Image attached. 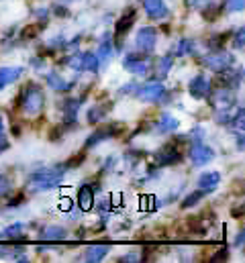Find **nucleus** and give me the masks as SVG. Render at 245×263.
<instances>
[{"label":"nucleus","mask_w":245,"mask_h":263,"mask_svg":"<svg viewBox=\"0 0 245 263\" xmlns=\"http://www.w3.org/2000/svg\"><path fill=\"white\" fill-rule=\"evenodd\" d=\"M180 151H178V147L174 145V143H168L164 149H160L157 153H155V161L160 163V165H174V163H178L180 161Z\"/></svg>","instance_id":"11"},{"label":"nucleus","mask_w":245,"mask_h":263,"mask_svg":"<svg viewBox=\"0 0 245 263\" xmlns=\"http://www.w3.org/2000/svg\"><path fill=\"white\" fill-rule=\"evenodd\" d=\"M188 92H190L192 98L202 100V98H206V96L211 94V82H208L204 76H196V78L190 80V84H188Z\"/></svg>","instance_id":"10"},{"label":"nucleus","mask_w":245,"mask_h":263,"mask_svg":"<svg viewBox=\"0 0 245 263\" xmlns=\"http://www.w3.org/2000/svg\"><path fill=\"white\" fill-rule=\"evenodd\" d=\"M188 157H190L192 165H206L208 161H213L215 151H213L208 145L192 143V147H190V151H188Z\"/></svg>","instance_id":"7"},{"label":"nucleus","mask_w":245,"mask_h":263,"mask_svg":"<svg viewBox=\"0 0 245 263\" xmlns=\"http://www.w3.org/2000/svg\"><path fill=\"white\" fill-rule=\"evenodd\" d=\"M67 66L72 67V69H76V71H98L100 60H98V55L86 51V53H76V55H72V58L67 60Z\"/></svg>","instance_id":"4"},{"label":"nucleus","mask_w":245,"mask_h":263,"mask_svg":"<svg viewBox=\"0 0 245 263\" xmlns=\"http://www.w3.org/2000/svg\"><path fill=\"white\" fill-rule=\"evenodd\" d=\"M164 94H166V88L160 82H149V84H143L141 88H137V98L143 102H157Z\"/></svg>","instance_id":"6"},{"label":"nucleus","mask_w":245,"mask_h":263,"mask_svg":"<svg viewBox=\"0 0 245 263\" xmlns=\"http://www.w3.org/2000/svg\"><path fill=\"white\" fill-rule=\"evenodd\" d=\"M219 182H221V174L219 172H206V174H202L198 178V190L204 192V194L213 192V190H217Z\"/></svg>","instance_id":"12"},{"label":"nucleus","mask_w":245,"mask_h":263,"mask_svg":"<svg viewBox=\"0 0 245 263\" xmlns=\"http://www.w3.org/2000/svg\"><path fill=\"white\" fill-rule=\"evenodd\" d=\"M61 208L67 210V208H69V200H61Z\"/></svg>","instance_id":"33"},{"label":"nucleus","mask_w":245,"mask_h":263,"mask_svg":"<svg viewBox=\"0 0 245 263\" xmlns=\"http://www.w3.org/2000/svg\"><path fill=\"white\" fill-rule=\"evenodd\" d=\"M155 43H157V31L153 27H145L137 33L135 37V45L141 53H151L155 49Z\"/></svg>","instance_id":"5"},{"label":"nucleus","mask_w":245,"mask_h":263,"mask_svg":"<svg viewBox=\"0 0 245 263\" xmlns=\"http://www.w3.org/2000/svg\"><path fill=\"white\" fill-rule=\"evenodd\" d=\"M78 110H80V100L65 98V102H63V119H65V123H74L76 117H78Z\"/></svg>","instance_id":"20"},{"label":"nucleus","mask_w":245,"mask_h":263,"mask_svg":"<svg viewBox=\"0 0 245 263\" xmlns=\"http://www.w3.org/2000/svg\"><path fill=\"white\" fill-rule=\"evenodd\" d=\"M186 4H188L190 8H204V6L211 4V0H186Z\"/></svg>","instance_id":"31"},{"label":"nucleus","mask_w":245,"mask_h":263,"mask_svg":"<svg viewBox=\"0 0 245 263\" xmlns=\"http://www.w3.org/2000/svg\"><path fill=\"white\" fill-rule=\"evenodd\" d=\"M23 76V67H0V90H4L6 86H10L12 82H16Z\"/></svg>","instance_id":"14"},{"label":"nucleus","mask_w":245,"mask_h":263,"mask_svg":"<svg viewBox=\"0 0 245 263\" xmlns=\"http://www.w3.org/2000/svg\"><path fill=\"white\" fill-rule=\"evenodd\" d=\"M23 227H25V224H21V222H16V224H10V227L4 231V237H8V239L21 237V233H23Z\"/></svg>","instance_id":"29"},{"label":"nucleus","mask_w":245,"mask_h":263,"mask_svg":"<svg viewBox=\"0 0 245 263\" xmlns=\"http://www.w3.org/2000/svg\"><path fill=\"white\" fill-rule=\"evenodd\" d=\"M121 129L119 127H115V125H111V127H104V129H98V131L94 133L88 141H86V147H92L94 143H100V141H104V139H111V137H115V135H119Z\"/></svg>","instance_id":"16"},{"label":"nucleus","mask_w":245,"mask_h":263,"mask_svg":"<svg viewBox=\"0 0 245 263\" xmlns=\"http://www.w3.org/2000/svg\"><path fill=\"white\" fill-rule=\"evenodd\" d=\"M65 237H67V233H65L63 227H47V229L41 233V239H43V241H61V239H65Z\"/></svg>","instance_id":"22"},{"label":"nucleus","mask_w":245,"mask_h":263,"mask_svg":"<svg viewBox=\"0 0 245 263\" xmlns=\"http://www.w3.org/2000/svg\"><path fill=\"white\" fill-rule=\"evenodd\" d=\"M47 84H49V88H54L56 92H65V90L72 88V82H65L58 71H49V73H47Z\"/></svg>","instance_id":"19"},{"label":"nucleus","mask_w":245,"mask_h":263,"mask_svg":"<svg viewBox=\"0 0 245 263\" xmlns=\"http://www.w3.org/2000/svg\"><path fill=\"white\" fill-rule=\"evenodd\" d=\"M43 106H45L43 90L37 84H27L19 96V108L23 110V115L25 117H39Z\"/></svg>","instance_id":"1"},{"label":"nucleus","mask_w":245,"mask_h":263,"mask_svg":"<svg viewBox=\"0 0 245 263\" xmlns=\"http://www.w3.org/2000/svg\"><path fill=\"white\" fill-rule=\"evenodd\" d=\"M8 149V143L6 141H0V151H6Z\"/></svg>","instance_id":"34"},{"label":"nucleus","mask_w":245,"mask_h":263,"mask_svg":"<svg viewBox=\"0 0 245 263\" xmlns=\"http://www.w3.org/2000/svg\"><path fill=\"white\" fill-rule=\"evenodd\" d=\"M109 251H111L109 245H90V247L86 249V253H84V261H88V263L102 261V259L109 255Z\"/></svg>","instance_id":"15"},{"label":"nucleus","mask_w":245,"mask_h":263,"mask_svg":"<svg viewBox=\"0 0 245 263\" xmlns=\"http://www.w3.org/2000/svg\"><path fill=\"white\" fill-rule=\"evenodd\" d=\"M104 117H107V108H104V106H92L90 112H88V123H90V125H96V123H100Z\"/></svg>","instance_id":"24"},{"label":"nucleus","mask_w":245,"mask_h":263,"mask_svg":"<svg viewBox=\"0 0 245 263\" xmlns=\"http://www.w3.org/2000/svg\"><path fill=\"white\" fill-rule=\"evenodd\" d=\"M78 204H80V208L84 212H88L92 208V204H94V192H92L90 186H82L78 190Z\"/></svg>","instance_id":"17"},{"label":"nucleus","mask_w":245,"mask_h":263,"mask_svg":"<svg viewBox=\"0 0 245 263\" xmlns=\"http://www.w3.org/2000/svg\"><path fill=\"white\" fill-rule=\"evenodd\" d=\"M63 170L65 167H47V170L35 172L29 178V188L33 192H45V190L56 188L61 182V178H63Z\"/></svg>","instance_id":"2"},{"label":"nucleus","mask_w":245,"mask_h":263,"mask_svg":"<svg viewBox=\"0 0 245 263\" xmlns=\"http://www.w3.org/2000/svg\"><path fill=\"white\" fill-rule=\"evenodd\" d=\"M2 135H4V121H2V117H0V139H2Z\"/></svg>","instance_id":"35"},{"label":"nucleus","mask_w":245,"mask_h":263,"mask_svg":"<svg viewBox=\"0 0 245 263\" xmlns=\"http://www.w3.org/2000/svg\"><path fill=\"white\" fill-rule=\"evenodd\" d=\"M233 41H235V47H237V49H243V41H245V29H239V31H237V33H235V39H233Z\"/></svg>","instance_id":"30"},{"label":"nucleus","mask_w":245,"mask_h":263,"mask_svg":"<svg viewBox=\"0 0 245 263\" xmlns=\"http://www.w3.org/2000/svg\"><path fill=\"white\" fill-rule=\"evenodd\" d=\"M204 196V192H200V190H196V192H192L190 196L186 198L182 202V208H190V206H194V204H198L200 202V198Z\"/></svg>","instance_id":"28"},{"label":"nucleus","mask_w":245,"mask_h":263,"mask_svg":"<svg viewBox=\"0 0 245 263\" xmlns=\"http://www.w3.org/2000/svg\"><path fill=\"white\" fill-rule=\"evenodd\" d=\"M143 8L151 18H164L168 14V6L164 4V0H143Z\"/></svg>","instance_id":"13"},{"label":"nucleus","mask_w":245,"mask_h":263,"mask_svg":"<svg viewBox=\"0 0 245 263\" xmlns=\"http://www.w3.org/2000/svg\"><path fill=\"white\" fill-rule=\"evenodd\" d=\"M223 257H227V249H221L217 255H213V261H223Z\"/></svg>","instance_id":"32"},{"label":"nucleus","mask_w":245,"mask_h":263,"mask_svg":"<svg viewBox=\"0 0 245 263\" xmlns=\"http://www.w3.org/2000/svg\"><path fill=\"white\" fill-rule=\"evenodd\" d=\"M113 43H111V35H104L102 37V43L98 45V60H107L111 53H113Z\"/></svg>","instance_id":"23"},{"label":"nucleus","mask_w":245,"mask_h":263,"mask_svg":"<svg viewBox=\"0 0 245 263\" xmlns=\"http://www.w3.org/2000/svg\"><path fill=\"white\" fill-rule=\"evenodd\" d=\"M133 23H135V8L127 10L121 18L117 21V25H115V33H117V35H125V33L133 27Z\"/></svg>","instance_id":"18"},{"label":"nucleus","mask_w":245,"mask_h":263,"mask_svg":"<svg viewBox=\"0 0 245 263\" xmlns=\"http://www.w3.org/2000/svg\"><path fill=\"white\" fill-rule=\"evenodd\" d=\"M180 127V123L172 117V115H168V112H164L162 115V119L157 121V125H155V129L160 133H168V131H176Z\"/></svg>","instance_id":"21"},{"label":"nucleus","mask_w":245,"mask_h":263,"mask_svg":"<svg viewBox=\"0 0 245 263\" xmlns=\"http://www.w3.org/2000/svg\"><path fill=\"white\" fill-rule=\"evenodd\" d=\"M213 106L219 110V112H229L233 106H235V96H233V90L231 88H221L215 92L213 96Z\"/></svg>","instance_id":"8"},{"label":"nucleus","mask_w":245,"mask_h":263,"mask_svg":"<svg viewBox=\"0 0 245 263\" xmlns=\"http://www.w3.org/2000/svg\"><path fill=\"white\" fill-rule=\"evenodd\" d=\"M122 66H125L127 71L135 73V76H145V73L149 71L151 64H149V60H147V58L137 55V53H131V55H127V58H125Z\"/></svg>","instance_id":"9"},{"label":"nucleus","mask_w":245,"mask_h":263,"mask_svg":"<svg viewBox=\"0 0 245 263\" xmlns=\"http://www.w3.org/2000/svg\"><path fill=\"white\" fill-rule=\"evenodd\" d=\"M225 8L229 12H241L245 8V0H225Z\"/></svg>","instance_id":"27"},{"label":"nucleus","mask_w":245,"mask_h":263,"mask_svg":"<svg viewBox=\"0 0 245 263\" xmlns=\"http://www.w3.org/2000/svg\"><path fill=\"white\" fill-rule=\"evenodd\" d=\"M172 55H166V58H162L160 62H157V78H166L168 76V71L172 69Z\"/></svg>","instance_id":"26"},{"label":"nucleus","mask_w":245,"mask_h":263,"mask_svg":"<svg viewBox=\"0 0 245 263\" xmlns=\"http://www.w3.org/2000/svg\"><path fill=\"white\" fill-rule=\"evenodd\" d=\"M63 2H65V0H63Z\"/></svg>","instance_id":"36"},{"label":"nucleus","mask_w":245,"mask_h":263,"mask_svg":"<svg viewBox=\"0 0 245 263\" xmlns=\"http://www.w3.org/2000/svg\"><path fill=\"white\" fill-rule=\"evenodd\" d=\"M202 64L208 67V69L221 73V71H227V69L233 67V55L229 51H225V49H215L213 53H208L206 58H202Z\"/></svg>","instance_id":"3"},{"label":"nucleus","mask_w":245,"mask_h":263,"mask_svg":"<svg viewBox=\"0 0 245 263\" xmlns=\"http://www.w3.org/2000/svg\"><path fill=\"white\" fill-rule=\"evenodd\" d=\"M192 51H194V43H192L190 39H180V41H178V45H176V55L184 58V55H190Z\"/></svg>","instance_id":"25"}]
</instances>
